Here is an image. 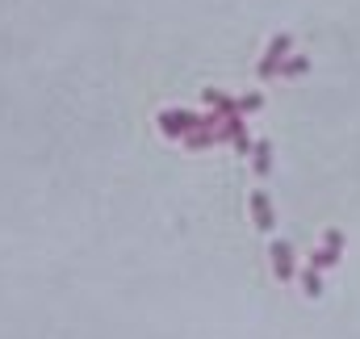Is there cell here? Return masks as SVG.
Masks as SVG:
<instances>
[]
</instances>
